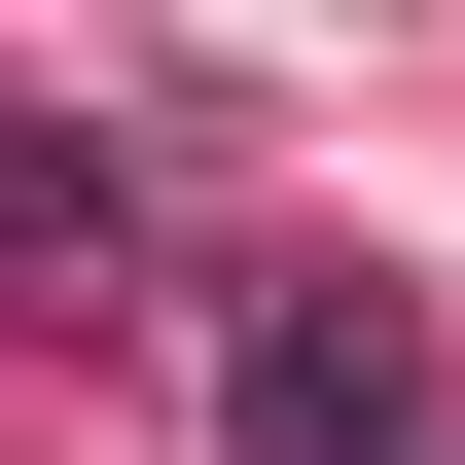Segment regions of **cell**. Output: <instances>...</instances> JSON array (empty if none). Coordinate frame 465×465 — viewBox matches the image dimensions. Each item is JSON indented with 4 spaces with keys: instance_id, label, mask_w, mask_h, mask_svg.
Listing matches in <instances>:
<instances>
[{
    "instance_id": "obj_1",
    "label": "cell",
    "mask_w": 465,
    "mask_h": 465,
    "mask_svg": "<svg viewBox=\"0 0 465 465\" xmlns=\"http://www.w3.org/2000/svg\"><path fill=\"white\" fill-rule=\"evenodd\" d=\"M251 465H430V358L358 287H287V322H251Z\"/></svg>"
}]
</instances>
